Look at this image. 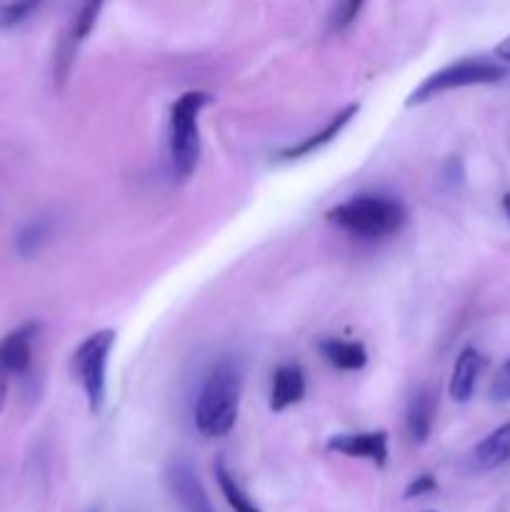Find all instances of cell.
I'll use <instances>...</instances> for the list:
<instances>
[{
	"label": "cell",
	"instance_id": "obj_1",
	"mask_svg": "<svg viewBox=\"0 0 510 512\" xmlns=\"http://www.w3.org/2000/svg\"><path fill=\"white\" fill-rule=\"evenodd\" d=\"M243 375L235 360L223 358L205 378L195 405V425L203 438H223L233 430L240 408Z\"/></svg>",
	"mask_w": 510,
	"mask_h": 512
},
{
	"label": "cell",
	"instance_id": "obj_2",
	"mask_svg": "<svg viewBox=\"0 0 510 512\" xmlns=\"http://www.w3.org/2000/svg\"><path fill=\"white\" fill-rule=\"evenodd\" d=\"M403 203L388 195H355L345 203L335 205L328 213L330 223L360 240H385L405 225Z\"/></svg>",
	"mask_w": 510,
	"mask_h": 512
},
{
	"label": "cell",
	"instance_id": "obj_3",
	"mask_svg": "<svg viewBox=\"0 0 510 512\" xmlns=\"http://www.w3.org/2000/svg\"><path fill=\"white\" fill-rule=\"evenodd\" d=\"M213 103V95L205 90H188L170 108V165L178 180H188L200 160V128L198 120L203 108Z\"/></svg>",
	"mask_w": 510,
	"mask_h": 512
},
{
	"label": "cell",
	"instance_id": "obj_4",
	"mask_svg": "<svg viewBox=\"0 0 510 512\" xmlns=\"http://www.w3.org/2000/svg\"><path fill=\"white\" fill-rule=\"evenodd\" d=\"M508 78V68L495 60L488 58H463L458 63H450L445 68L430 73L418 88L410 93V98L405 100L408 108L413 105H423L428 100H433L435 95H443L448 90L458 88H470V85H493L500 83V80Z\"/></svg>",
	"mask_w": 510,
	"mask_h": 512
},
{
	"label": "cell",
	"instance_id": "obj_5",
	"mask_svg": "<svg viewBox=\"0 0 510 512\" xmlns=\"http://www.w3.org/2000/svg\"><path fill=\"white\" fill-rule=\"evenodd\" d=\"M115 345L113 330H98L88 335L73 353V373L83 385L90 413L98 415L105 405V383H108V360Z\"/></svg>",
	"mask_w": 510,
	"mask_h": 512
},
{
	"label": "cell",
	"instance_id": "obj_6",
	"mask_svg": "<svg viewBox=\"0 0 510 512\" xmlns=\"http://www.w3.org/2000/svg\"><path fill=\"white\" fill-rule=\"evenodd\" d=\"M165 485H168L180 512H215L208 490L203 488L198 473L185 460H175L165 470Z\"/></svg>",
	"mask_w": 510,
	"mask_h": 512
},
{
	"label": "cell",
	"instance_id": "obj_7",
	"mask_svg": "<svg viewBox=\"0 0 510 512\" xmlns=\"http://www.w3.org/2000/svg\"><path fill=\"white\" fill-rule=\"evenodd\" d=\"M328 450L345 455V458L370 460L378 468L388 463V433L375 430V433H340L328 440Z\"/></svg>",
	"mask_w": 510,
	"mask_h": 512
},
{
	"label": "cell",
	"instance_id": "obj_8",
	"mask_svg": "<svg viewBox=\"0 0 510 512\" xmlns=\"http://www.w3.org/2000/svg\"><path fill=\"white\" fill-rule=\"evenodd\" d=\"M38 330V323H25L0 340V373L5 378L28 373L30 363H33V343L38 338Z\"/></svg>",
	"mask_w": 510,
	"mask_h": 512
},
{
	"label": "cell",
	"instance_id": "obj_9",
	"mask_svg": "<svg viewBox=\"0 0 510 512\" xmlns=\"http://www.w3.org/2000/svg\"><path fill=\"white\" fill-rule=\"evenodd\" d=\"M305 398V375L300 365H280L270 385V410L283 413Z\"/></svg>",
	"mask_w": 510,
	"mask_h": 512
},
{
	"label": "cell",
	"instance_id": "obj_10",
	"mask_svg": "<svg viewBox=\"0 0 510 512\" xmlns=\"http://www.w3.org/2000/svg\"><path fill=\"white\" fill-rule=\"evenodd\" d=\"M485 360L483 355L475 348H463L460 350L458 360H455L453 375H450V398L455 403H468L475 393V385H478V375L483 370Z\"/></svg>",
	"mask_w": 510,
	"mask_h": 512
},
{
	"label": "cell",
	"instance_id": "obj_11",
	"mask_svg": "<svg viewBox=\"0 0 510 512\" xmlns=\"http://www.w3.org/2000/svg\"><path fill=\"white\" fill-rule=\"evenodd\" d=\"M435 410H438V400H435L433 390H428V388L415 390L413 398H410V405H408V415H405L410 440H413L415 445L428 443L430 433H433Z\"/></svg>",
	"mask_w": 510,
	"mask_h": 512
},
{
	"label": "cell",
	"instance_id": "obj_12",
	"mask_svg": "<svg viewBox=\"0 0 510 512\" xmlns=\"http://www.w3.org/2000/svg\"><path fill=\"white\" fill-rule=\"evenodd\" d=\"M358 113V105H348L345 110H340L338 115H335L333 120H330L328 125H325L323 130H318V133L308 135L305 140H300L298 145H290V148L280 150L278 153V160H298V158H305V155H313L315 150L325 148L328 143H333L335 138L340 135V130L345 128V125L353 120V115Z\"/></svg>",
	"mask_w": 510,
	"mask_h": 512
},
{
	"label": "cell",
	"instance_id": "obj_13",
	"mask_svg": "<svg viewBox=\"0 0 510 512\" xmlns=\"http://www.w3.org/2000/svg\"><path fill=\"white\" fill-rule=\"evenodd\" d=\"M505 463H510V423L493 430L473 450V465L478 470H495Z\"/></svg>",
	"mask_w": 510,
	"mask_h": 512
},
{
	"label": "cell",
	"instance_id": "obj_14",
	"mask_svg": "<svg viewBox=\"0 0 510 512\" xmlns=\"http://www.w3.org/2000/svg\"><path fill=\"white\" fill-rule=\"evenodd\" d=\"M320 353L333 368L338 370H363L368 365V350L358 340L328 338L320 343Z\"/></svg>",
	"mask_w": 510,
	"mask_h": 512
},
{
	"label": "cell",
	"instance_id": "obj_15",
	"mask_svg": "<svg viewBox=\"0 0 510 512\" xmlns=\"http://www.w3.org/2000/svg\"><path fill=\"white\" fill-rule=\"evenodd\" d=\"M215 480H218L220 493H223V498L228 500V505L233 508V512H260L258 505L245 495V490L240 488L238 480H235L233 475H230V470L225 468L223 460L215 463Z\"/></svg>",
	"mask_w": 510,
	"mask_h": 512
},
{
	"label": "cell",
	"instance_id": "obj_16",
	"mask_svg": "<svg viewBox=\"0 0 510 512\" xmlns=\"http://www.w3.org/2000/svg\"><path fill=\"white\" fill-rule=\"evenodd\" d=\"M50 235H53V223H50V220H33V223H28L18 233V240H15L18 253L23 255V258H30V255H35L45 243H48Z\"/></svg>",
	"mask_w": 510,
	"mask_h": 512
},
{
	"label": "cell",
	"instance_id": "obj_17",
	"mask_svg": "<svg viewBox=\"0 0 510 512\" xmlns=\"http://www.w3.org/2000/svg\"><path fill=\"white\" fill-rule=\"evenodd\" d=\"M103 5L105 0H80V8L78 13H75L73 25H70V33H68L70 43L78 45L88 38L90 30H93L95 23H98V15L100 10H103Z\"/></svg>",
	"mask_w": 510,
	"mask_h": 512
},
{
	"label": "cell",
	"instance_id": "obj_18",
	"mask_svg": "<svg viewBox=\"0 0 510 512\" xmlns=\"http://www.w3.org/2000/svg\"><path fill=\"white\" fill-rule=\"evenodd\" d=\"M43 0H10L0 5V30H10L28 20Z\"/></svg>",
	"mask_w": 510,
	"mask_h": 512
},
{
	"label": "cell",
	"instance_id": "obj_19",
	"mask_svg": "<svg viewBox=\"0 0 510 512\" xmlns=\"http://www.w3.org/2000/svg\"><path fill=\"white\" fill-rule=\"evenodd\" d=\"M365 0H340L338 10L333 15V28L335 30H345L348 25H353V20L358 18V13L363 10Z\"/></svg>",
	"mask_w": 510,
	"mask_h": 512
},
{
	"label": "cell",
	"instance_id": "obj_20",
	"mask_svg": "<svg viewBox=\"0 0 510 512\" xmlns=\"http://www.w3.org/2000/svg\"><path fill=\"white\" fill-rule=\"evenodd\" d=\"M490 398H493V403H510V360L495 373L493 385H490Z\"/></svg>",
	"mask_w": 510,
	"mask_h": 512
},
{
	"label": "cell",
	"instance_id": "obj_21",
	"mask_svg": "<svg viewBox=\"0 0 510 512\" xmlns=\"http://www.w3.org/2000/svg\"><path fill=\"white\" fill-rule=\"evenodd\" d=\"M435 490H438V483H435V478H433V475L423 473V475H418V478H415L413 483H408V488H405L403 498H405V500L423 498V495H430V493H435Z\"/></svg>",
	"mask_w": 510,
	"mask_h": 512
},
{
	"label": "cell",
	"instance_id": "obj_22",
	"mask_svg": "<svg viewBox=\"0 0 510 512\" xmlns=\"http://www.w3.org/2000/svg\"><path fill=\"white\" fill-rule=\"evenodd\" d=\"M495 55H498V58H503V60H508V63H510V35L503 40V43H498V48H495Z\"/></svg>",
	"mask_w": 510,
	"mask_h": 512
},
{
	"label": "cell",
	"instance_id": "obj_23",
	"mask_svg": "<svg viewBox=\"0 0 510 512\" xmlns=\"http://www.w3.org/2000/svg\"><path fill=\"white\" fill-rule=\"evenodd\" d=\"M5 395H8V388H5V375H0V410L5 405Z\"/></svg>",
	"mask_w": 510,
	"mask_h": 512
},
{
	"label": "cell",
	"instance_id": "obj_24",
	"mask_svg": "<svg viewBox=\"0 0 510 512\" xmlns=\"http://www.w3.org/2000/svg\"><path fill=\"white\" fill-rule=\"evenodd\" d=\"M503 210H505V215H508V220H510V193L503 195Z\"/></svg>",
	"mask_w": 510,
	"mask_h": 512
},
{
	"label": "cell",
	"instance_id": "obj_25",
	"mask_svg": "<svg viewBox=\"0 0 510 512\" xmlns=\"http://www.w3.org/2000/svg\"><path fill=\"white\" fill-rule=\"evenodd\" d=\"M428 512H438V510H428Z\"/></svg>",
	"mask_w": 510,
	"mask_h": 512
},
{
	"label": "cell",
	"instance_id": "obj_26",
	"mask_svg": "<svg viewBox=\"0 0 510 512\" xmlns=\"http://www.w3.org/2000/svg\"><path fill=\"white\" fill-rule=\"evenodd\" d=\"M90 512H95V510H90Z\"/></svg>",
	"mask_w": 510,
	"mask_h": 512
}]
</instances>
